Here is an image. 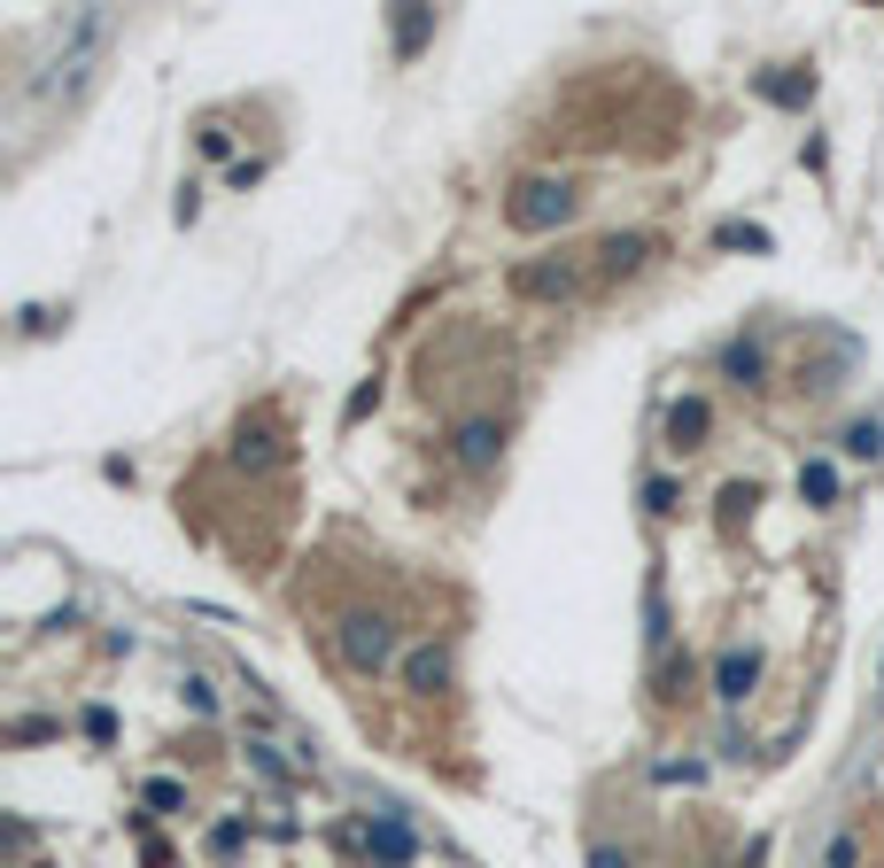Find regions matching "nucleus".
<instances>
[{"label": "nucleus", "mask_w": 884, "mask_h": 868, "mask_svg": "<svg viewBox=\"0 0 884 868\" xmlns=\"http://www.w3.org/2000/svg\"><path fill=\"white\" fill-rule=\"evenodd\" d=\"M574 202H582V194H574L566 178H521V186H513V202H505V217H513L521 233H551V225H566V217H574Z\"/></svg>", "instance_id": "f257e3e1"}, {"label": "nucleus", "mask_w": 884, "mask_h": 868, "mask_svg": "<svg viewBox=\"0 0 884 868\" xmlns=\"http://www.w3.org/2000/svg\"><path fill=\"white\" fill-rule=\"evenodd\" d=\"M101 39H109V16H101V8H94V16H78V23H70V39H62V55H55V62H47V78H39V94H70V86L86 78V62L101 55Z\"/></svg>", "instance_id": "f03ea898"}, {"label": "nucleus", "mask_w": 884, "mask_h": 868, "mask_svg": "<svg viewBox=\"0 0 884 868\" xmlns=\"http://www.w3.org/2000/svg\"><path fill=\"white\" fill-rule=\"evenodd\" d=\"M388 652H396V628H388L380 613H350V621H342V660H350L357 675L388 667Z\"/></svg>", "instance_id": "7ed1b4c3"}, {"label": "nucleus", "mask_w": 884, "mask_h": 868, "mask_svg": "<svg viewBox=\"0 0 884 868\" xmlns=\"http://www.w3.org/2000/svg\"><path fill=\"white\" fill-rule=\"evenodd\" d=\"M713 683H721V698H729V705H737V698H752V683H760V652H721Z\"/></svg>", "instance_id": "20e7f679"}, {"label": "nucleus", "mask_w": 884, "mask_h": 868, "mask_svg": "<svg viewBox=\"0 0 884 868\" xmlns=\"http://www.w3.org/2000/svg\"><path fill=\"white\" fill-rule=\"evenodd\" d=\"M713 427V411L707 403H699V396H691V403H676V411H668V442H676V450H691V442H699V435H707Z\"/></svg>", "instance_id": "39448f33"}, {"label": "nucleus", "mask_w": 884, "mask_h": 868, "mask_svg": "<svg viewBox=\"0 0 884 868\" xmlns=\"http://www.w3.org/2000/svg\"><path fill=\"white\" fill-rule=\"evenodd\" d=\"M513 287H521V295H566V287H574V264H528Z\"/></svg>", "instance_id": "423d86ee"}, {"label": "nucleus", "mask_w": 884, "mask_h": 868, "mask_svg": "<svg viewBox=\"0 0 884 868\" xmlns=\"http://www.w3.org/2000/svg\"><path fill=\"white\" fill-rule=\"evenodd\" d=\"M458 458H466V466H489V458H497V427H489V419H466V427H458Z\"/></svg>", "instance_id": "0eeeda50"}, {"label": "nucleus", "mask_w": 884, "mask_h": 868, "mask_svg": "<svg viewBox=\"0 0 884 868\" xmlns=\"http://www.w3.org/2000/svg\"><path fill=\"white\" fill-rule=\"evenodd\" d=\"M365 846H372V854H380V861H411V830H404V822H372V830H365Z\"/></svg>", "instance_id": "6e6552de"}, {"label": "nucleus", "mask_w": 884, "mask_h": 868, "mask_svg": "<svg viewBox=\"0 0 884 868\" xmlns=\"http://www.w3.org/2000/svg\"><path fill=\"white\" fill-rule=\"evenodd\" d=\"M427 31H435V8H404V16H396V55H419Z\"/></svg>", "instance_id": "1a4fd4ad"}, {"label": "nucleus", "mask_w": 884, "mask_h": 868, "mask_svg": "<svg viewBox=\"0 0 884 868\" xmlns=\"http://www.w3.org/2000/svg\"><path fill=\"white\" fill-rule=\"evenodd\" d=\"M598 256H605V272H637V264L652 256V241H644V233H621V241H605Z\"/></svg>", "instance_id": "9d476101"}, {"label": "nucleus", "mask_w": 884, "mask_h": 868, "mask_svg": "<svg viewBox=\"0 0 884 868\" xmlns=\"http://www.w3.org/2000/svg\"><path fill=\"white\" fill-rule=\"evenodd\" d=\"M233 458H241V466H272V458H280L272 427H241V435H233Z\"/></svg>", "instance_id": "9b49d317"}, {"label": "nucleus", "mask_w": 884, "mask_h": 868, "mask_svg": "<svg viewBox=\"0 0 884 868\" xmlns=\"http://www.w3.org/2000/svg\"><path fill=\"white\" fill-rule=\"evenodd\" d=\"M799 497H807V505H830V497H838V466H830V458L799 466Z\"/></svg>", "instance_id": "f8f14e48"}, {"label": "nucleus", "mask_w": 884, "mask_h": 868, "mask_svg": "<svg viewBox=\"0 0 884 868\" xmlns=\"http://www.w3.org/2000/svg\"><path fill=\"white\" fill-rule=\"evenodd\" d=\"M404 675H411V691H443V683H450V660L427 644V652H411V667H404Z\"/></svg>", "instance_id": "ddd939ff"}, {"label": "nucleus", "mask_w": 884, "mask_h": 868, "mask_svg": "<svg viewBox=\"0 0 884 868\" xmlns=\"http://www.w3.org/2000/svg\"><path fill=\"white\" fill-rule=\"evenodd\" d=\"M721 372L729 380H760V342H729L721 349Z\"/></svg>", "instance_id": "4468645a"}, {"label": "nucleus", "mask_w": 884, "mask_h": 868, "mask_svg": "<svg viewBox=\"0 0 884 868\" xmlns=\"http://www.w3.org/2000/svg\"><path fill=\"white\" fill-rule=\"evenodd\" d=\"M760 94H768V101H807L815 78H760Z\"/></svg>", "instance_id": "2eb2a0df"}, {"label": "nucleus", "mask_w": 884, "mask_h": 868, "mask_svg": "<svg viewBox=\"0 0 884 868\" xmlns=\"http://www.w3.org/2000/svg\"><path fill=\"white\" fill-rule=\"evenodd\" d=\"M846 450H854V458H877V450H884V427H854V435H846Z\"/></svg>", "instance_id": "dca6fc26"}, {"label": "nucleus", "mask_w": 884, "mask_h": 868, "mask_svg": "<svg viewBox=\"0 0 884 868\" xmlns=\"http://www.w3.org/2000/svg\"><path fill=\"white\" fill-rule=\"evenodd\" d=\"M186 705H194V713H217V691H210L202 675H186Z\"/></svg>", "instance_id": "f3484780"}, {"label": "nucleus", "mask_w": 884, "mask_h": 868, "mask_svg": "<svg viewBox=\"0 0 884 868\" xmlns=\"http://www.w3.org/2000/svg\"><path fill=\"white\" fill-rule=\"evenodd\" d=\"M590 868H629V854H613V846H598V854H590Z\"/></svg>", "instance_id": "a211bd4d"}, {"label": "nucleus", "mask_w": 884, "mask_h": 868, "mask_svg": "<svg viewBox=\"0 0 884 868\" xmlns=\"http://www.w3.org/2000/svg\"><path fill=\"white\" fill-rule=\"evenodd\" d=\"M830 868H854V838H838V846H830Z\"/></svg>", "instance_id": "6ab92c4d"}]
</instances>
